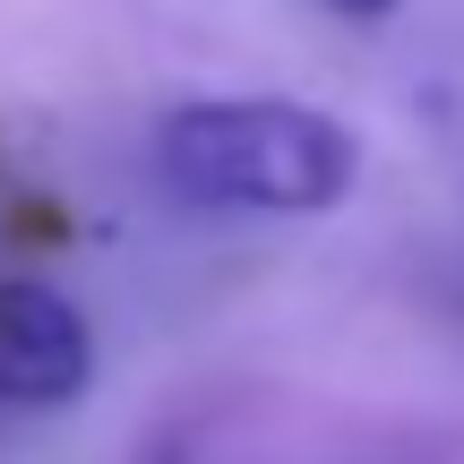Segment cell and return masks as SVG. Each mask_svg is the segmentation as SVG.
<instances>
[{"label":"cell","instance_id":"1","mask_svg":"<svg viewBox=\"0 0 464 464\" xmlns=\"http://www.w3.org/2000/svg\"><path fill=\"white\" fill-rule=\"evenodd\" d=\"M155 164L198 207L327 216L362 181V138L293 95H216V103H181L155 130Z\"/></svg>","mask_w":464,"mask_h":464},{"label":"cell","instance_id":"2","mask_svg":"<svg viewBox=\"0 0 464 464\" xmlns=\"http://www.w3.org/2000/svg\"><path fill=\"white\" fill-rule=\"evenodd\" d=\"M95 379V335L78 301L34 276H0V404H69Z\"/></svg>","mask_w":464,"mask_h":464},{"label":"cell","instance_id":"3","mask_svg":"<svg viewBox=\"0 0 464 464\" xmlns=\"http://www.w3.org/2000/svg\"><path fill=\"white\" fill-rule=\"evenodd\" d=\"M327 9H344V17H396L404 0H327Z\"/></svg>","mask_w":464,"mask_h":464}]
</instances>
